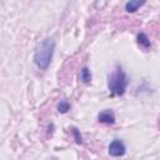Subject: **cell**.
Returning a JSON list of instances; mask_svg holds the SVG:
<instances>
[{
	"mask_svg": "<svg viewBox=\"0 0 160 160\" xmlns=\"http://www.w3.org/2000/svg\"><path fill=\"white\" fill-rule=\"evenodd\" d=\"M58 110H59L60 112H62V114L68 112V111L70 110V104H69V101L61 100V101L59 102V105H58Z\"/></svg>",
	"mask_w": 160,
	"mask_h": 160,
	"instance_id": "8",
	"label": "cell"
},
{
	"mask_svg": "<svg viewBox=\"0 0 160 160\" xmlns=\"http://www.w3.org/2000/svg\"><path fill=\"white\" fill-rule=\"evenodd\" d=\"M145 4V1H139V0H131V1H128L125 4V9L128 12H135L140 6H142Z\"/></svg>",
	"mask_w": 160,
	"mask_h": 160,
	"instance_id": "5",
	"label": "cell"
},
{
	"mask_svg": "<svg viewBox=\"0 0 160 160\" xmlns=\"http://www.w3.org/2000/svg\"><path fill=\"white\" fill-rule=\"evenodd\" d=\"M71 131H72V134H74V136H75V141H76L78 144H81L82 141H81V135H80V132H79V130L74 128V129H72Z\"/></svg>",
	"mask_w": 160,
	"mask_h": 160,
	"instance_id": "9",
	"label": "cell"
},
{
	"mask_svg": "<svg viewBox=\"0 0 160 160\" xmlns=\"http://www.w3.org/2000/svg\"><path fill=\"white\" fill-rule=\"evenodd\" d=\"M128 82H129V80H128L125 71L118 66L116 70L109 76L108 86H109V90L114 95H122L128 88Z\"/></svg>",
	"mask_w": 160,
	"mask_h": 160,
	"instance_id": "2",
	"label": "cell"
},
{
	"mask_svg": "<svg viewBox=\"0 0 160 160\" xmlns=\"http://www.w3.org/2000/svg\"><path fill=\"white\" fill-rule=\"evenodd\" d=\"M54 50H55V41L50 38H46L38 45L35 54H34V62L36 64L39 69L46 70L49 68L52 60Z\"/></svg>",
	"mask_w": 160,
	"mask_h": 160,
	"instance_id": "1",
	"label": "cell"
},
{
	"mask_svg": "<svg viewBox=\"0 0 160 160\" xmlns=\"http://www.w3.org/2000/svg\"><path fill=\"white\" fill-rule=\"evenodd\" d=\"M138 42H139V45H141L144 49H149L150 48V40H149V38H148V35L145 34V32H140V34H138Z\"/></svg>",
	"mask_w": 160,
	"mask_h": 160,
	"instance_id": "6",
	"label": "cell"
},
{
	"mask_svg": "<svg viewBox=\"0 0 160 160\" xmlns=\"http://www.w3.org/2000/svg\"><path fill=\"white\" fill-rule=\"evenodd\" d=\"M80 80L82 82H90L91 81V72L86 66L80 70Z\"/></svg>",
	"mask_w": 160,
	"mask_h": 160,
	"instance_id": "7",
	"label": "cell"
},
{
	"mask_svg": "<svg viewBox=\"0 0 160 160\" xmlns=\"http://www.w3.org/2000/svg\"><path fill=\"white\" fill-rule=\"evenodd\" d=\"M98 120H99V122L111 125V124L115 122V114H114L112 110H109V109L102 110V111L99 112V115H98Z\"/></svg>",
	"mask_w": 160,
	"mask_h": 160,
	"instance_id": "4",
	"label": "cell"
},
{
	"mask_svg": "<svg viewBox=\"0 0 160 160\" xmlns=\"http://www.w3.org/2000/svg\"><path fill=\"white\" fill-rule=\"evenodd\" d=\"M126 151V148L124 145V142L119 139H115L110 142L109 145V154L111 156H122Z\"/></svg>",
	"mask_w": 160,
	"mask_h": 160,
	"instance_id": "3",
	"label": "cell"
}]
</instances>
